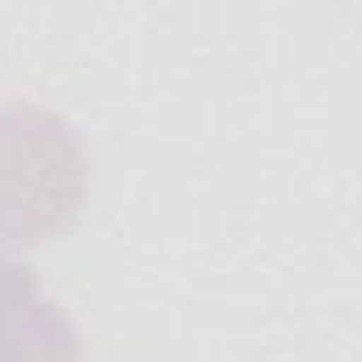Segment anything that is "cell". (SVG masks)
Listing matches in <instances>:
<instances>
[{
  "instance_id": "obj_1",
  "label": "cell",
  "mask_w": 362,
  "mask_h": 362,
  "mask_svg": "<svg viewBox=\"0 0 362 362\" xmlns=\"http://www.w3.org/2000/svg\"><path fill=\"white\" fill-rule=\"evenodd\" d=\"M86 188L73 124L39 103H0V256L60 239L81 218Z\"/></svg>"
},
{
  "instance_id": "obj_2",
  "label": "cell",
  "mask_w": 362,
  "mask_h": 362,
  "mask_svg": "<svg viewBox=\"0 0 362 362\" xmlns=\"http://www.w3.org/2000/svg\"><path fill=\"white\" fill-rule=\"evenodd\" d=\"M0 362H81L77 324L13 256H0Z\"/></svg>"
}]
</instances>
